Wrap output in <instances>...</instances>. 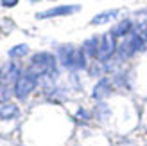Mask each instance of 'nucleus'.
Here are the masks:
<instances>
[{
	"mask_svg": "<svg viewBox=\"0 0 147 146\" xmlns=\"http://www.w3.org/2000/svg\"><path fill=\"white\" fill-rule=\"evenodd\" d=\"M27 50H29V45H25V43H22V45H14V47L9 50V58L24 56V54H27Z\"/></svg>",
	"mask_w": 147,
	"mask_h": 146,
	"instance_id": "13",
	"label": "nucleus"
},
{
	"mask_svg": "<svg viewBox=\"0 0 147 146\" xmlns=\"http://www.w3.org/2000/svg\"><path fill=\"white\" fill-rule=\"evenodd\" d=\"M59 60L68 69H84L86 67V58H84L83 49H74L72 45H65L59 49Z\"/></svg>",
	"mask_w": 147,
	"mask_h": 146,
	"instance_id": "1",
	"label": "nucleus"
},
{
	"mask_svg": "<svg viewBox=\"0 0 147 146\" xmlns=\"http://www.w3.org/2000/svg\"><path fill=\"white\" fill-rule=\"evenodd\" d=\"M81 9V5H57L52 9H47L43 13H38V18H50V16H67V14L77 13Z\"/></svg>",
	"mask_w": 147,
	"mask_h": 146,
	"instance_id": "6",
	"label": "nucleus"
},
{
	"mask_svg": "<svg viewBox=\"0 0 147 146\" xmlns=\"http://www.w3.org/2000/svg\"><path fill=\"white\" fill-rule=\"evenodd\" d=\"M22 76V69L16 63H9V67L5 70V79L7 81H16V79Z\"/></svg>",
	"mask_w": 147,
	"mask_h": 146,
	"instance_id": "12",
	"label": "nucleus"
},
{
	"mask_svg": "<svg viewBox=\"0 0 147 146\" xmlns=\"http://www.w3.org/2000/svg\"><path fill=\"white\" fill-rule=\"evenodd\" d=\"M144 45H145V43H144V38H142L140 34H131L129 38L120 45V58H129V56H133L135 53L142 50Z\"/></svg>",
	"mask_w": 147,
	"mask_h": 146,
	"instance_id": "5",
	"label": "nucleus"
},
{
	"mask_svg": "<svg viewBox=\"0 0 147 146\" xmlns=\"http://www.w3.org/2000/svg\"><path fill=\"white\" fill-rule=\"evenodd\" d=\"M131 27H133V24H131L129 20H124V22H120V24H117L113 27L111 34L113 36H127V33L131 31Z\"/></svg>",
	"mask_w": 147,
	"mask_h": 146,
	"instance_id": "10",
	"label": "nucleus"
},
{
	"mask_svg": "<svg viewBox=\"0 0 147 146\" xmlns=\"http://www.w3.org/2000/svg\"><path fill=\"white\" fill-rule=\"evenodd\" d=\"M117 14H119V11H117V9H111V11H104V13L97 14V16H93L92 24H95V25H99V24H106V22L113 20V18L117 16Z\"/></svg>",
	"mask_w": 147,
	"mask_h": 146,
	"instance_id": "9",
	"label": "nucleus"
},
{
	"mask_svg": "<svg viewBox=\"0 0 147 146\" xmlns=\"http://www.w3.org/2000/svg\"><path fill=\"white\" fill-rule=\"evenodd\" d=\"M29 70L34 72L36 76H41V74H50V72L56 70V60L50 53H38L32 56L31 60V67Z\"/></svg>",
	"mask_w": 147,
	"mask_h": 146,
	"instance_id": "2",
	"label": "nucleus"
},
{
	"mask_svg": "<svg viewBox=\"0 0 147 146\" xmlns=\"http://www.w3.org/2000/svg\"><path fill=\"white\" fill-rule=\"evenodd\" d=\"M108 92H109L108 79H100V81L95 85V89H93V98L95 99H102L104 96H108Z\"/></svg>",
	"mask_w": 147,
	"mask_h": 146,
	"instance_id": "8",
	"label": "nucleus"
},
{
	"mask_svg": "<svg viewBox=\"0 0 147 146\" xmlns=\"http://www.w3.org/2000/svg\"><path fill=\"white\" fill-rule=\"evenodd\" d=\"M16 114H18V108L13 103H5V105L0 106V117L2 119H13Z\"/></svg>",
	"mask_w": 147,
	"mask_h": 146,
	"instance_id": "11",
	"label": "nucleus"
},
{
	"mask_svg": "<svg viewBox=\"0 0 147 146\" xmlns=\"http://www.w3.org/2000/svg\"><path fill=\"white\" fill-rule=\"evenodd\" d=\"M0 4H2L4 7H14L18 4V0H0Z\"/></svg>",
	"mask_w": 147,
	"mask_h": 146,
	"instance_id": "14",
	"label": "nucleus"
},
{
	"mask_svg": "<svg viewBox=\"0 0 147 146\" xmlns=\"http://www.w3.org/2000/svg\"><path fill=\"white\" fill-rule=\"evenodd\" d=\"M97 49H99V38H97V36L88 38V40L83 43V53H84V54L95 56V54H97Z\"/></svg>",
	"mask_w": 147,
	"mask_h": 146,
	"instance_id": "7",
	"label": "nucleus"
},
{
	"mask_svg": "<svg viewBox=\"0 0 147 146\" xmlns=\"http://www.w3.org/2000/svg\"><path fill=\"white\" fill-rule=\"evenodd\" d=\"M36 83H38V76L27 69L24 74L16 79V83H14V96L18 99H25L29 94L36 89Z\"/></svg>",
	"mask_w": 147,
	"mask_h": 146,
	"instance_id": "3",
	"label": "nucleus"
},
{
	"mask_svg": "<svg viewBox=\"0 0 147 146\" xmlns=\"http://www.w3.org/2000/svg\"><path fill=\"white\" fill-rule=\"evenodd\" d=\"M115 36L111 33H108V34H102V38H99V49H97V56L100 61H106L108 58H111L113 53H115Z\"/></svg>",
	"mask_w": 147,
	"mask_h": 146,
	"instance_id": "4",
	"label": "nucleus"
}]
</instances>
